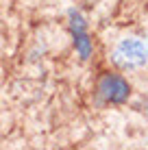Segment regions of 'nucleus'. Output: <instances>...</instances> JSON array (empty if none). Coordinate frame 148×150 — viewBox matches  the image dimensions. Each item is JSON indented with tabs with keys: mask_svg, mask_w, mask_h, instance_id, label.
I'll list each match as a JSON object with an SVG mask.
<instances>
[{
	"mask_svg": "<svg viewBox=\"0 0 148 150\" xmlns=\"http://www.w3.org/2000/svg\"><path fill=\"white\" fill-rule=\"evenodd\" d=\"M113 61L122 68H142L148 63V41L140 37L122 39L113 50Z\"/></svg>",
	"mask_w": 148,
	"mask_h": 150,
	"instance_id": "1",
	"label": "nucleus"
},
{
	"mask_svg": "<svg viewBox=\"0 0 148 150\" xmlns=\"http://www.w3.org/2000/svg\"><path fill=\"white\" fill-rule=\"evenodd\" d=\"M100 91H103V96L107 100L120 102V100L126 98V94H129V85H126L122 79H118V76H107L103 81V85H100Z\"/></svg>",
	"mask_w": 148,
	"mask_h": 150,
	"instance_id": "2",
	"label": "nucleus"
}]
</instances>
